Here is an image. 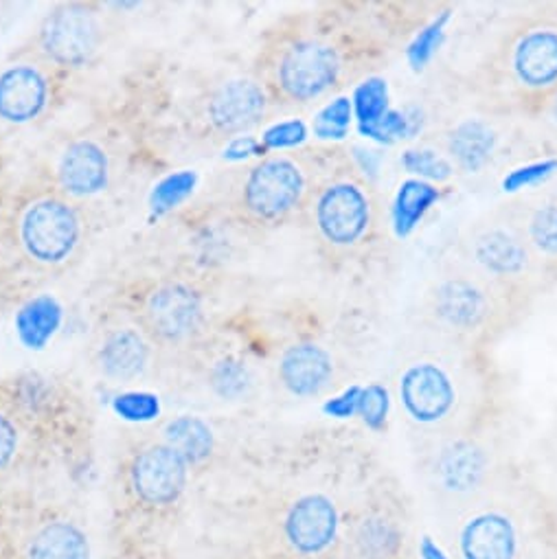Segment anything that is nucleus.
I'll return each instance as SVG.
<instances>
[{
    "label": "nucleus",
    "instance_id": "f257e3e1",
    "mask_svg": "<svg viewBox=\"0 0 557 559\" xmlns=\"http://www.w3.org/2000/svg\"><path fill=\"white\" fill-rule=\"evenodd\" d=\"M191 465L165 437H143L119 459L115 487L126 515L158 524L178 513L189 487Z\"/></svg>",
    "mask_w": 557,
    "mask_h": 559
},
{
    "label": "nucleus",
    "instance_id": "f03ea898",
    "mask_svg": "<svg viewBox=\"0 0 557 559\" xmlns=\"http://www.w3.org/2000/svg\"><path fill=\"white\" fill-rule=\"evenodd\" d=\"M16 252L38 270L69 265L86 241V219L80 204L58 189L23 198L8 219Z\"/></svg>",
    "mask_w": 557,
    "mask_h": 559
},
{
    "label": "nucleus",
    "instance_id": "7ed1b4c3",
    "mask_svg": "<svg viewBox=\"0 0 557 559\" xmlns=\"http://www.w3.org/2000/svg\"><path fill=\"white\" fill-rule=\"evenodd\" d=\"M134 328L152 347H187L202 332L204 299L180 278H161L150 284L132 304Z\"/></svg>",
    "mask_w": 557,
    "mask_h": 559
},
{
    "label": "nucleus",
    "instance_id": "20e7f679",
    "mask_svg": "<svg viewBox=\"0 0 557 559\" xmlns=\"http://www.w3.org/2000/svg\"><path fill=\"white\" fill-rule=\"evenodd\" d=\"M308 187V171L297 158L265 156L241 174L235 206L254 224H278L306 202Z\"/></svg>",
    "mask_w": 557,
    "mask_h": 559
},
{
    "label": "nucleus",
    "instance_id": "39448f33",
    "mask_svg": "<svg viewBox=\"0 0 557 559\" xmlns=\"http://www.w3.org/2000/svg\"><path fill=\"white\" fill-rule=\"evenodd\" d=\"M268 86L288 102L306 104L328 93L341 75L336 49L319 38H295L278 47L265 67Z\"/></svg>",
    "mask_w": 557,
    "mask_h": 559
},
{
    "label": "nucleus",
    "instance_id": "423d86ee",
    "mask_svg": "<svg viewBox=\"0 0 557 559\" xmlns=\"http://www.w3.org/2000/svg\"><path fill=\"white\" fill-rule=\"evenodd\" d=\"M104 45V27L91 5L64 3L54 8L36 34L34 53L60 73L88 67Z\"/></svg>",
    "mask_w": 557,
    "mask_h": 559
},
{
    "label": "nucleus",
    "instance_id": "0eeeda50",
    "mask_svg": "<svg viewBox=\"0 0 557 559\" xmlns=\"http://www.w3.org/2000/svg\"><path fill=\"white\" fill-rule=\"evenodd\" d=\"M60 71L29 53L0 71V123L23 128L40 121L60 95Z\"/></svg>",
    "mask_w": 557,
    "mask_h": 559
},
{
    "label": "nucleus",
    "instance_id": "6e6552de",
    "mask_svg": "<svg viewBox=\"0 0 557 559\" xmlns=\"http://www.w3.org/2000/svg\"><path fill=\"white\" fill-rule=\"evenodd\" d=\"M14 559H93L91 535L64 509H23Z\"/></svg>",
    "mask_w": 557,
    "mask_h": 559
},
{
    "label": "nucleus",
    "instance_id": "1a4fd4ad",
    "mask_svg": "<svg viewBox=\"0 0 557 559\" xmlns=\"http://www.w3.org/2000/svg\"><path fill=\"white\" fill-rule=\"evenodd\" d=\"M341 515L325 493L295 498L278 520V542L297 559H319L339 542Z\"/></svg>",
    "mask_w": 557,
    "mask_h": 559
},
{
    "label": "nucleus",
    "instance_id": "9d476101",
    "mask_svg": "<svg viewBox=\"0 0 557 559\" xmlns=\"http://www.w3.org/2000/svg\"><path fill=\"white\" fill-rule=\"evenodd\" d=\"M43 437V419L29 402L10 389H0V485L10 487L36 461Z\"/></svg>",
    "mask_w": 557,
    "mask_h": 559
},
{
    "label": "nucleus",
    "instance_id": "9b49d317",
    "mask_svg": "<svg viewBox=\"0 0 557 559\" xmlns=\"http://www.w3.org/2000/svg\"><path fill=\"white\" fill-rule=\"evenodd\" d=\"M315 224L332 246L356 243L369 226V200L354 182H332L315 200Z\"/></svg>",
    "mask_w": 557,
    "mask_h": 559
},
{
    "label": "nucleus",
    "instance_id": "f8f14e48",
    "mask_svg": "<svg viewBox=\"0 0 557 559\" xmlns=\"http://www.w3.org/2000/svg\"><path fill=\"white\" fill-rule=\"evenodd\" d=\"M268 106V93L257 80H228L213 88L202 106L206 128L230 136L254 126Z\"/></svg>",
    "mask_w": 557,
    "mask_h": 559
},
{
    "label": "nucleus",
    "instance_id": "ddd939ff",
    "mask_svg": "<svg viewBox=\"0 0 557 559\" xmlns=\"http://www.w3.org/2000/svg\"><path fill=\"white\" fill-rule=\"evenodd\" d=\"M108 150L95 139L71 141L56 163V189L71 200L93 198L110 185Z\"/></svg>",
    "mask_w": 557,
    "mask_h": 559
},
{
    "label": "nucleus",
    "instance_id": "4468645a",
    "mask_svg": "<svg viewBox=\"0 0 557 559\" xmlns=\"http://www.w3.org/2000/svg\"><path fill=\"white\" fill-rule=\"evenodd\" d=\"M400 395L406 413L419 424H435L443 419L457 400L446 371L430 362L415 365L404 373Z\"/></svg>",
    "mask_w": 557,
    "mask_h": 559
},
{
    "label": "nucleus",
    "instance_id": "2eb2a0df",
    "mask_svg": "<svg viewBox=\"0 0 557 559\" xmlns=\"http://www.w3.org/2000/svg\"><path fill=\"white\" fill-rule=\"evenodd\" d=\"M518 546L515 524L498 511L474 515L459 535L463 559H515Z\"/></svg>",
    "mask_w": 557,
    "mask_h": 559
},
{
    "label": "nucleus",
    "instance_id": "dca6fc26",
    "mask_svg": "<svg viewBox=\"0 0 557 559\" xmlns=\"http://www.w3.org/2000/svg\"><path fill=\"white\" fill-rule=\"evenodd\" d=\"M152 349V343L137 328L112 330L99 347L97 365L108 380L130 382L145 373Z\"/></svg>",
    "mask_w": 557,
    "mask_h": 559
},
{
    "label": "nucleus",
    "instance_id": "f3484780",
    "mask_svg": "<svg viewBox=\"0 0 557 559\" xmlns=\"http://www.w3.org/2000/svg\"><path fill=\"white\" fill-rule=\"evenodd\" d=\"M334 367L330 354L319 345H295L291 347L282 362H278V378L284 386L297 397L319 395L332 380Z\"/></svg>",
    "mask_w": 557,
    "mask_h": 559
},
{
    "label": "nucleus",
    "instance_id": "a211bd4d",
    "mask_svg": "<svg viewBox=\"0 0 557 559\" xmlns=\"http://www.w3.org/2000/svg\"><path fill=\"white\" fill-rule=\"evenodd\" d=\"M513 71L531 88H546L557 82V34L531 32L513 51Z\"/></svg>",
    "mask_w": 557,
    "mask_h": 559
},
{
    "label": "nucleus",
    "instance_id": "6ab92c4d",
    "mask_svg": "<svg viewBox=\"0 0 557 559\" xmlns=\"http://www.w3.org/2000/svg\"><path fill=\"white\" fill-rule=\"evenodd\" d=\"M437 312L457 328H474L485 317V297L465 282H448L437 290Z\"/></svg>",
    "mask_w": 557,
    "mask_h": 559
},
{
    "label": "nucleus",
    "instance_id": "aec40b11",
    "mask_svg": "<svg viewBox=\"0 0 557 559\" xmlns=\"http://www.w3.org/2000/svg\"><path fill=\"white\" fill-rule=\"evenodd\" d=\"M476 259L494 274L511 276L524 270L526 250L524 246L505 230H489L476 241Z\"/></svg>",
    "mask_w": 557,
    "mask_h": 559
},
{
    "label": "nucleus",
    "instance_id": "412c9836",
    "mask_svg": "<svg viewBox=\"0 0 557 559\" xmlns=\"http://www.w3.org/2000/svg\"><path fill=\"white\" fill-rule=\"evenodd\" d=\"M496 143L494 130L483 121H465L450 136V152L459 167L465 171H478L491 156Z\"/></svg>",
    "mask_w": 557,
    "mask_h": 559
},
{
    "label": "nucleus",
    "instance_id": "4be33fe9",
    "mask_svg": "<svg viewBox=\"0 0 557 559\" xmlns=\"http://www.w3.org/2000/svg\"><path fill=\"white\" fill-rule=\"evenodd\" d=\"M439 200V191L424 180H406L402 182L395 204H393V224L400 237H406L417 222L426 215V211Z\"/></svg>",
    "mask_w": 557,
    "mask_h": 559
},
{
    "label": "nucleus",
    "instance_id": "5701e85b",
    "mask_svg": "<svg viewBox=\"0 0 557 559\" xmlns=\"http://www.w3.org/2000/svg\"><path fill=\"white\" fill-rule=\"evenodd\" d=\"M193 467L204 461L213 450V437L204 421L195 417H180L165 428L163 435Z\"/></svg>",
    "mask_w": 557,
    "mask_h": 559
},
{
    "label": "nucleus",
    "instance_id": "b1692460",
    "mask_svg": "<svg viewBox=\"0 0 557 559\" xmlns=\"http://www.w3.org/2000/svg\"><path fill=\"white\" fill-rule=\"evenodd\" d=\"M483 454L472 445H454L441 461V478L448 489L465 491L472 489L483 476Z\"/></svg>",
    "mask_w": 557,
    "mask_h": 559
},
{
    "label": "nucleus",
    "instance_id": "393cba45",
    "mask_svg": "<svg viewBox=\"0 0 557 559\" xmlns=\"http://www.w3.org/2000/svg\"><path fill=\"white\" fill-rule=\"evenodd\" d=\"M58 321H60L58 306L49 299H38L23 310L19 319V328L23 338L32 347H38L54 334V330L58 328Z\"/></svg>",
    "mask_w": 557,
    "mask_h": 559
},
{
    "label": "nucleus",
    "instance_id": "a878e982",
    "mask_svg": "<svg viewBox=\"0 0 557 559\" xmlns=\"http://www.w3.org/2000/svg\"><path fill=\"white\" fill-rule=\"evenodd\" d=\"M354 108L360 126H369L378 121L384 112H389V86L380 78H371L356 88Z\"/></svg>",
    "mask_w": 557,
    "mask_h": 559
},
{
    "label": "nucleus",
    "instance_id": "bb28decb",
    "mask_svg": "<svg viewBox=\"0 0 557 559\" xmlns=\"http://www.w3.org/2000/svg\"><path fill=\"white\" fill-rule=\"evenodd\" d=\"M450 21V12L439 14L424 32H419V36L411 43L406 56H408V64L413 67V71H422L432 56L439 51L443 36H446V25Z\"/></svg>",
    "mask_w": 557,
    "mask_h": 559
},
{
    "label": "nucleus",
    "instance_id": "cd10ccee",
    "mask_svg": "<svg viewBox=\"0 0 557 559\" xmlns=\"http://www.w3.org/2000/svg\"><path fill=\"white\" fill-rule=\"evenodd\" d=\"M419 123L422 121L408 117L406 112L389 110L378 121H374L369 126H360V132L365 136H371V139L380 141V143H393L398 139H408L411 134H415Z\"/></svg>",
    "mask_w": 557,
    "mask_h": 559
},
{
    "label": "nucleus",
    "instance_id": "c85d7f7f",
    "mask_svg": "<svg viewBox=\"0 0 557 559\" xmlns=\"http://www.w3.org/2000/svg\"><path fill=\"white\" fill-rule=\"evenodd\" d=\"M23 507H19L8 487L0 485V559H14L16 557V537L21 524Z\"/></svg>",
    "mask_w": 557,
    "mask_h": 559
},
{
    "label": "nucleus",
    "instance_id": "c756f323",
    "mask_svg": "<svg viewBox=\"0 0 557 559\" xmlns=\"http://www.w3.org/2000/svg\"><path fill=\"white\" fill-rule=\"evenodd\" d=\"M354 106L347 97H339L328 104L315 119V134L321 139H343L352 123Z\"/></svg>",
    "mask_w": 557,
    "mask_h": 559
},
{
    "label": "nucleus",
    "instance_id": "7c9ffc66",
    "mask_svg": "<svg viewBox=\"0 0 557 559\" xmlns=\"http://www.w3.org/2000/svg\"><path fill=\"white\" fill-rule=\"evenodd\" d=\"M391 408V397L389 391L382 384H369L360 391V402H358V415L371 430H382L389 417Z\"/></svg>",
    "mask_w": 557,
    "mask_h": 559
},
{
    "label": "nucleus",
    "instance_id": "2f4dec72",
    "mask_svg": "<svg viewBox=\"0 0 557 559\" xmlns=\"http://www.w3.org/2000/svg\"><path fill=\"white\" fill-rule=\"evenodd\" d=\"M358 542L371 557H389L398 548V533L387 520H371L365 522L358 535Z\"/></svg>",
    "mask_w": 557,
    "mask_h": 559
},
{
    "label": "nucleus",
    "instance_id": "473e14b6",
    "mask_svg": "<svg viewBox=\"0 0 557 559\" xmlns=\"http://www.w3.org/2000/svg\"><path fill=\"white\" fill-rule=\"evenodd\" d=\"M402 165L406 171L430 180H448L452 174L450 163L430 150H408L402 158Z\"/></svg>",
    "mask_w": 557,
    "mask_h": 559
},
{
    "label": "nucleus",
    "instance_id": "72a5a7b5",
    "mask_svg": "<svg viewBox=\"0 0 557 559\" xmlns=\"http://www.w3.org/2000/svg\"><path fill=\"white\" fill-rule=\"evenodd\" d=\"M529 233L533 243L546 254H557V204H546L531 217Z\"/></svg>",
    "mask_w": 557,
    "mask_h": 559
},
{
    "label": "nucleus",
    "instance_id": "f704fd0d",
    "mask_svg": "<svg viewBox=\"0 0 557 559\" xmlns=\"http://www.w3.org/2000/svg\"><path fill=\"white\" fill-rule=\"evenodd\" d=\"M557 171V160H540V163H531V165H524V167H518L513 169L505 180H502V189L507 193H513V191H520L524 187H531V185H537L542 180H546L548 176H553Z\"/></svg>",
    "mask_w": 557,
    "mask_h": 559
},
{
    "label": "nucleus",
    "instance_id": "c9c22d12",
    "mask_svg": "<svg viewBox=\"0 0 557 559\" xmlns=\"http://www.w3.org/2000/svg\"><path fill=\"white\" fill-rule=\"evenodd\" d=\"M308 130L301 121H286L272 126L265 134H263V145L270 150H278V147H293L299 145L306 139Z\"/></svg>",
    "mask_w": 557,
    "mask_h": 559
},
{
    "label": "nucleus",
    "instance_id": "e433bc0d",
    "mask_svg": "<svg viewBox=\"0 0 557 559\" xmlns=\"http://www.w3.org/2000/svg\"><path fill=\"white\" fill-rule=\"evenodd\" d=\"M360 391H363V386L347 389L343 395H339L325 404V413L332 417H339V419H349V417L358 415Z\"/></svg>",
    "mask_w": 557,
    "mask_h": 559
},
{
    "label": "nucleus",
    "instance_id": "4c0bfd02",
    "mask_svg": "<svg viewBox=\"0 0 557 559\" xmlns=\"http://www.w3.org/2000/svg\"><path fill=\"white\" fill-rule=\"evenodd\" d=\"M108 559H161V557L156 555V550H150L143 544H130V546H123L119 552L110 555Z\"/></svg>",
    "mask_w": 557,
    "mask_h": 559
},
{
    "label": "nucleus",
    "instance_id": "58836bf2",
    "mask_svg": "<svg viewBox=\"0 0 557 559\" xmlns=\"http://www.w3.org/2000/svg\"><path fill=\"white\" fill-rule=\"evenodd\" d=\"M419 559H450V555L432 537L426 535L419 542Z\"/></svg>",
    "mask_w": 557,
    "mask_h": 559
},
{
    "label": "nucleus",
    "instance_id": "ea45409f",
    "mask_svg": "<svg viewBox=\"0 0 557 559\" xmlns=\"http://www.w3.org/2000/svg\"><path fill=\"white\" fill-rule=\"evenodd\" d=\"M553 117L557 119V99H555V106H553Z\"/></svg>",
    "mask_w": 557,
    "mask_h": 559
}]
</instances>
